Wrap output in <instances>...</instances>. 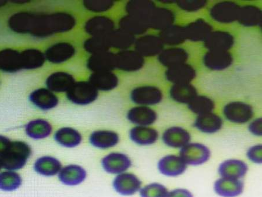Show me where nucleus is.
Listing matches in <instances>:
<instances>
[{"instance_id": "17", "label": "nucleus", "mask_w": 262, "mask_h": 197, "mask_svg": "<svg viewBox=\"0 0 262 197\" xmlns=\"http://www.w3.org/2000/svg\"><path fill=\"white\" fill-rule=\"evenodd\" d=\"M155 8V4L148 1H131L126 6V11L128 15L145 23L147 26Z\"/></svg>"}, {"instance_id": "11", "label": "nucleus", "mask_w": 262, "mask_h": 197, "mask_svg": "<svg viewBox=\"0 0 262 197\" xmlns=\"http://www.w3.org/2000/svg\"><path fill=\"white\" fill-rule=\"evenodd\" d=\"M240 7L234 3H220L210 10L213 19L222 23H230L237 20Z\"/></svg>"}, {"instance_id": "15", "label": "nucleus", "mask_w": 262, "mask_h": 197, "mask_svg": "<svg viewBox=\"0 0 262 197\" xmlns=\"http://www.w3.org/2000/svg\"><path fill=\"white\" fill-rule=\"evenodd\" d=\"M87 67L94 73L112 71L116 68L115 54L110 52L93 54L88 60Z\"/></svg>"}, {"instance_id": "23", "label": "nucleus", "mask_w": 262, "mask_h": 197, "mask_svg": "<svg viewBox=\"0 0 262 197\" xmlns=\"http://www.w3.org/2000/svg\"><path fill=\"white\" fill-rule=\"evenodd\" d=\"M214 189L223 197H236L243 193L244 183L239 180L220 179L215 182Z\"/></svg>"}, {"instance_id": "45", "label": "nucleus", "mask_w": 262, "mask_h": 197, "mask_svg": "<svg viewBox=\"0 0 262 197\" xmlns=\"http://www.w3.org/2000/svg\"><path fill=\"white\" fill-rule=\"evenodd\" d=\"M23 180L20 176L15 171L8 170L0 173V190L4 191H14L21 186Z\"/></svg>"}, {"instance_id": "8", "label": "nucleus", "mask_w": 262, "mask_h": 197, "mask_svg": "<svg viewBox=\"0 0 262 197\" xmlns=\"http://www.w3.org/2000/svg\"><path fill=\"white\" fill-rule=\"evenodd\" d=\"M116 68L126 72L140 70L144 65V58L137 52L122 50L115 54Z\"/></svg>"}, {"instance_id": "22", "label": "nucleus", "mask_w": 262, "mask_h": 197, "mask_svg": "<svg viewBox=\"0 0 262 197\" xmlns=\"http://www.w3.org/2000/svg\"><path fill=\"white\" fill-rule=\"evenodd\" d=\"M31 102L42 111H49L56 107L58 99L52 91L46 88H40L33 91L29 96Z\"/></svg>"}, {"instance_id": "38", "label": "nucleus", "mask_w": 262, "mask_h": 197, "mask_svg": "<svg viewBox=\"0 0 262 197\" xmlns=\"http://www.w3.org/2000/svg\"><path fill=\"white\" fill-rule=\"evenodd\" d=\"M25 131L27 135L33 139H43L52 133V126L48 121L37 119L29 122L25 126Z\"/></svg>"}, {"instance_id": "9", "label": "nucleus", "mask_w": 262, "mask_h": 197, "mask_svg": "<svg viewBox=\"0 0 262 197\" xmlns=\"http://www.w3.org/2000/svg\"><path fill=\"white\" fill-rule=\"evenodd\" d=\"M224 115L227 120L235 123H246L253 115L252 106L239 102H231L224 108Z\"/></svg>"}, {"instance_id": "36", "label": "nucleus", "mask_w": 262, "mask_h": 197, "mask_svg": "<svg viewBox=\"0 0 262 197\" xmlns=\"http://www.w3.org/2000/svg\"><path fill=\"white\" fill-rule=\"evenodd\" d=\"M34 169L37 173L50 177L58 174L62 169V165L56 158L43 157L37 159Z\"/></svg>"}, {"instance_id": "52", "label": "nucleus", "mask_w": 262, "mask_h": 197, "mask_svg": "<svg viewBox=\"0 0 262 197\" xmlns=\"http://www.w3.org/2000/svg\"><path fill=\"white\" fill-rule=\"evenodd\" d=\"M167 197H193V196L188 190L179 188L168 192Z\"/></svg>"}, {"instance_id": "13", "label": "nucleus", "mask_w": 262, "mask_h": 197, "mask_svg": "<svg viewBox=\"0 0 262 197\" xmlns=\"http://www.w3.org/2000/svg\"><path fill=\"white\" fill-rule=\"evenodd\" d=\"M180 157L167 155L160 159L158 163L160 172L169 177H176L185 172L187 165Z\"/></svg>"}, {"instance_id": "7", "label": "nucleus", "mask_w": 262, "mask_h": 197, "mask_svg": "<svg viewBox=\"0 0 262 197\" xmlns=\"http://www.w3.org/2000/svg\"><path fill=\"white\" fill-rule=\"evenodd\" d=\"M132 162L124 154L113 152L104 157L101 161L104 170L112 174H120L125 173L130 168Z\"/></svg>"}, {"instance_id": "46", "label": "nucleus", "mask_w": 262, "mask_h": 197, "mask_svg": "<svg viewBox=\"0 0 262 197\" xmlns=\"http://www.w3.org/2000/svg\"><path fill=\"white\" fill-rule=\"evenodd\" d=\"M188 107L192 112L202 115L212 112L214 108V103L206 96H197L189 103Z\"/></svg>"}, {"instance_id": "47", "label": "nucleus", "mask_w": 262, "mask_h": 197, "mask_svg": "<svg viewBox=\"0 0 262 197\" xmlns=\"http://www.w3.org/2000/svg\"><path fill=\"white\" fill-rule=\"evenodd\" d=\"M84 49L92 54L108 52L110 48L107 37H92L84 43Z\"/></svg>"}, {"instance_id": "1", "label": "nucleus", "mask_w": 262, "mask_h": 197, "mask_svg": "<svg viewBox=\"0 0 262 197\" xmlns=\"http://www.w3.org/2000/svg\"><path fill=\"white\" fill-rule=\"evenodd\" d=\"M75 19L71 14L59 12L51 15H36L31 34L45 37L57 33L71 30L75 26Z\"/></svg>"}, {"instance_id": "34", "label": "nucleus", "mask_w": 262, "mask_h": 197, "mask_svg": "<svg viewBox=\"0 0 262 197\" xmlns=\"http://www.w3.org/2000/svg\"><path fill=\"white\" fill-rule=\"evenodd\" d=\"M21 69L20 53L10 49L0 52V70L4 72L14 73Z\"/></svg>"}, {"instance_id": "14", "label": "nucleus", "mask_w": 262, "mask_h": 197, "mask_svg": "<svg viewBox=\"0 0 262 197\" xmlns=\"http://www.w3.org/2000/svg\"><path fill=\"white\" fill-rule=\"evenodd\" d=\"M234 39L229 33L211 32L205 40V46L210 51L227 52L233 46Z\"/></svg>"}, {"instance_id": "43", "label": "nucleus", "mask_w": 262, "mask_h": 197, "mask_svg": "<svg viewBox=\"0 0 262 197\" xmlns=\"http://www.w3.org/2000/svg\"><path fill=\"white\" fill-rule=\"evenodd\" d=\"M159 38L163 44L168 45L183 43L186 39L184 27L171 25L160 32Z\"/></svg>"}, {"instance_id": "27", "label": "nucleus", "mask_w": 262, "mask_h": 197, "mask_svg": "<svg viewBox=\"0 0 262 197\" xmlns=\"http://www.w3.org/2000/svg\"><path fill=\"white\" fill-rule=\"evenodd\" d=\"M90 82L98 91H109L117 86L118 79L112 71H103L93 73L90 78Z\"/></svg>"}, {"instance_id": "10", "label": "nucleus", "mask_w": 262, "mask_h": 197, "mask_svg": "<svg viewBox=\"0 0 262 197\" xmlns=\"http://www.w3.org/2000/svg\"><path fill=\"white\" fill-rule=\"evenodd\" d=\"M113 20L103 16H98L89 19L84 29L92 37H107L115 30Z\"/></svg>"}, {"instance_id": "29", "label": "nucleus", "mask_w": 262, "mask_h": 197, "mask_svg": "<svg viewBox=\"0 0 262 197\" xmlns=\"http://www.w3.org/2000/svg\"><path fill=\"white\" fill-rule=\"evenodd\" d=\"M186 39L194 41L205 40L212 28L203 19H198L184 28Z\"/></svg>"}, {"instance_id": "39", "label": "nucleus", "mask_w": 262, "mask_h": 197, "mask_svg": "<svg viewBox=\"0 0 262 197\" xmlns=\"http://www.w3.org/2000/svg\"><path fill=\"white\" fill-rule=\"evenodd\" d=\"M20 61L22 69H36L45 63V56L39 50L28 49L20 53Z\"/></svg>"}, {"instance_id": "35", "label": "nucleus", "mask_w": 262, "mask_h": 197, "mask_svg": "<svg viewBox=\"0 0 262 197\" xmlns=\"http://www.w3.org/2000/svg\"><path fill=\"white\" fill-rule=\"evenodd\" d=\"M188 58V53L183 49L171 48L160 54L159 60L163 65L171 67L185 64Z\"/></svg>"}, {"instance_id": "28", "label": "nucleus", "mask_w": 262, "mask_h": 197, "mask_svg": "<svg viewBox=\"0 0 262 197\" xmlns=\"http://www.w3.org/2000/svg\"><path fill=\"white\" fill-rule=\"evenodd\" d=\"M35 14L29 12H19L12 15L9 19L11 30L18 33H31L35 21Z\"/></svg>"}, {"instance_id": "21", "label": "nucleus", "mask_w": 262, "mask_h": 197, "mask_svg": "<svg viewBox=\"0 0 262 197\" xmlns=\"http://www.w3.org/2000/svg\"><path fill=\"white\" fill-rule=\"evenodd\" d=\"M155 111L147 106L135 107L129 111L127 119L134 124L139 126H145L153 124L157 119Z\"/></svg>"}, {"instance_id": "53", "label": "nucleus", "mask_w": 262, "mask_h": 197, "mask_svg": "<svg viewBox=\"0 0 262 197\" xmlns=\"http://www.w3.org/2000/svg\"><path fill=\"white\" fill-rule=\"evenodd\" d=\"M249 130L256 136H261V119H258L249 125Z\"/></svg>"}, {"instance_id": "33", "label": "nucleus", "mask_w": 262, "mask_h": 197, "mask_svg": "<svg viewBox=\"0 0 262 197\" xmlns=\"http://www.w3.org/2000/svg\"><path fill=\"white\" fill-rule=\"evenodd\" d=\"M54 140L66 148H74L81 144L82 141L81 134L73 128L63 127L55 134Z\"/></svg>"}, {"instance_id": "54", "label": "nucleus", "mask_w": 262, "mask_h": 197, "mask_svg": "<svg viewBox=\"0 0 262 197\" xmlns=\"http://www.w3.org/2000/svg\"><path fill=\"white\" fill-rule=\"evenodd\" d=\"M3 168L2 165L1 161H0V170H1Z\"/></svg>"}, {"instance_id": "25", "label": "nucleus", "mask_w": 262, "mask_h": 197, "mask_svg": "<svg viewBox=\"0 0 262 197\" xmlns=\"http://www.w3.org/2000/svg\"><path fill=\"white\" fill-rule=\"evenodd\" d=\"M91 144L95 147L107 149L116 146L120 141L119 136L116 132L109 130H97L90 136Z\"/></svg>"}, {"instance_id": "20", "label": "nucleus", "mask_w": 262, "mask_h": 197, "mask_svg": "<svg viewBox=\"0 0 262 197\" xmlns=\"http://www.w3.org/2000/svg\"><path fill=\"white\" fill-rule=\"evenodd\" d=\"M166 76L168 81L175 84H185L195 78L196 72L191 65L183 64L169 68Z\"/></svg>"}, {"instance_id": "2", "label": "nucleus", "mask_w": 262, "mask_h": 197, "mask_svg": "<svg viewBox=\"0 0 262 197\" xmlns=\"http://www.w3.org/2000/svg\"><path fill=\"white\" fill-rule=\"evenodd\" d=\"M31 154V148L26 142L10 141L0 155L3 168L8 170L22 169Z\"/></svg>"}, {"instance_id": "3", "label": "nucleus", "mask_w": 262, "mask_h": 197, "mask_svg": "<svg viewBox=\"0 0 262 197\" xmlns=\"http://www.w3.org/2000/svg\"><path fill=\"white\" fill-rule=\"evenodd\" d=\"M67 97L72 103L77 105H88L98 97V91L90 82H75L67 92Z\"/></svg>"}, {"instance_id": "48", "label": "nucleus", "mask_w": 262, "mask_h": 197, "mask_svg": "<svg viewBox=\"0 0 262 197\" xmlns=\"http://www.w3.org/2000/svg\"><path fill=\"white\" fill-rule=\"evenodd\" d=\"M167 188L161 184L154 183L141 188L140 195L141 197H167Z\"/></svg>"}, {"instance_id": "40", "label": "nucleus", "mask_w": 262, "mask_h": 197, "mask_svg": "<svg viewBox=\"0 0 262 197\" xmlns=\"http://www.w3.org/2000/svg\"><path fill=\"white\" fill-rule=\"evenodd\" d=\"M107 39L111 47L123 50L130 48L135 41L134 35L121 29L114 30Z\"/></svg>"}, {"instance_id": "4", "label": "nucleus", "mask_w": 262, "mask_h": 197, "mask_svg": "<svg viewBox=\"0 0 262 197\" xmlns=\"http://www.w3.org/2000/svg\"><path fill=\"white\" fill-rule=\"evenodd\" d=\"M180 158L186 164L200 165L208 161L210 151L208 147L201 144H188L180 150Z\"/></svg>"}, {"instance_id": "6", "label": "nucleus", "mask_w": 262, "mask_h": 197, "mask_svg": "<svg viewBox=\"0 0 262 197\" xmlns=\"http://www.w3.org/2000/svg\"><path fill=\"white\" fill-rule=\"evenodd\" d=\"M113 186L118 194L130 196L141 190L142 182L136 175L125 172L116 176L114 180Z\"/></svg>"}, {"instance_id": "44", "label": "nucleus", "mask_w": 262, "mask_h": 197, "mask_svg": "<svg viewBox=\"0 0 262 197\" xmlns=\"http://www.w3.org/2000/svg\"><path fill=\"white\" fill-rule=\"evenodd\" d=\"M119 25L120 29L134 36L143 34L149 28L145 23L128 15L121 19Z\"/></svg>"}, {"instance_id": "30", "label": "nucleus", "mask_w": 262, "mask_h": 197, "mask_svg": "<svg viewBox=\"0 0 262 197\" xmlns=\"http://www.w3.org/2000/svg\"><path fill=\"white\" fill-rule=\"evenodd\" d=\"M205 65L212 70H223L229 67L232 62V57L228 52L210 51L204 58Z\"/></svg>"}, {"instance_id": "19", "label": "nucleus", "mask_w": 262, "mask_h": 197, "mask_svg": "<svg viewBox=\"0 0 262 197\" xmlns=\"http://www.w3.org/2000/svg\"><path fill=\"white\" fill-rule=\"evenodd\" d=\"M248 169L246 163L237 159H230L220 165L219 173L224 179L239 180L246 176Z\"/></svg>"}, {"instance_id": "5", "label": "nucleus", "mask_w": 262, "mask_h": 197, "mask_svg": "<svg viewBox=\"0 0 262 197\" xmlns=\"http://www.w3.org/2000/svg\"><path fill=\"white\" fill-rule=\"evenodd\" d=\"M163 95L159 88L152 86H143L135 88L131 92L130 99L140 105H155L162 101Z\"/></svg>"}, {"instance_id": "32", "label": "nucleus", "mask_w": 262, "mask_h": 197, "mask_svg": "<svg viewBox=\"0 0 262 197\" xmlns=\"http://www.w3.org/2000/svg\"><path fill=\"white\" fill-rule=\"evenodd\" d=\"M130 139L139 145H150L158 140L159 133L156 129L145 126H137L130 129Z\"/></svg>"}, {"instance_id": "49", "label": "nucleus", "mask_w": 262, "mask_h": 197, "mask_svg": "<svg viewBox=\"0 0 262 197\" xmlns=\"http://www.w3.org/2000/svg\"><path fill=\"white\" fill-rule=\"evenodd\" d=\"M84 7L92 12H101L107 11L113 6L112 1H84Z\"/></svg>"}, {"instance_id": "31", "label": "nucleus", "mask_w": 262, "mask_h": 197, "mask_svg": "<svg viewBox=\"0 0 262 197\" xmlns=\"http://www.w3.org/2000/svg\"><path fill=\"white\" fill-rule=\"evenodd\" d=\"M174 20L175 16L171 11L166 8H156L148 23V26L156 30L163 31L171 26Z\"/></svg>"}, {"instance_id": "37", "label": "nucleus", "mask_w": 262, "mask_h": 197, "mask_svg": "<svg viewBox=\"0 0 262 197\" xmlns=\"http://www.w3.org/2000/svg\"><path fill=\"white\" fill-rule=\"evenodd\" d=\"M223 121L221 117L213 113L200 115L195 121V127L203 133L212 134L221 129Z\"/></svg>"}, {"instance_id": "12", "label": "nucleus", "mask_w": 262, "mask_h": 197, "mask_svg": "<svg viewBox=\"0 0 262 197\" xmlns=\"http://www.w3.org/2000/svg\"><path fill=\"white\" fill-rule=\"evenodd\" d=\"M163 43L157 36L146 35L135 41L136 52L143 56L151 57L162 52Z\"/></svg>"}, {"instance_id": "18", "label": "nucleus", "mask_w": 262, "mask_h": 197, "mask_svg": "<svg viewBox=\"0 0 262 197\" xmlns=\"http://www.w3.org/2000/svg\"><path fill=\"white\" fill-rule=\"evenodd\" d=\"M87 177L86 171L77 165L66 166L58 173L60 181L69 186H78L82 183Z\"/></svg>"}, {"instance_id": "16", "label": "nucleus", "mask_w": 262, "mask_h": 197, "mask_svg": "<svg viewBox=\"0 0 262 197\" xmlns=\"http://www.w3.org/2000/svg\"><path fill=\"white\" fill-rule=\"evenodd\" d=\"M75 49L69 43H58L50 46L46 51L45 58L50 62L60 64L74 56Z\"/></svg>"}, {"instance_id": "50", "label": "nucleus", "mask_w": 262, "mask_h": 197, "mask_svg": "<svg viewBox=\"0 0 262 197\" xmlns=\"http://www.w3.org/2000/svg\"><path fill=\"white\" fill-rule=\"evenodd\" d=\"M206 1H178L177 4L185 11H196L206 5Z\"/></svg>"}, {"instance_id": "42", "label": "nucleus", "mask_w": 262, "mask_h": 197, "mask_svg": "<svg viewBox=\"0 0 262 197\" xmlns=\"http://www.w3.org/2000/svg\"><path fill=\"white\" fill-rule=\"evenodd\" d=\"M170 95L177 102L189 104L196 97L197 91L196 88L189 83L175 84L171 87Z\"/></svg>"}, {"instance_id": "24", "label": "nucleus", "mask_w": 262, "mask_h": 197, "mask_svg": "<svg viewBox=\"0 0 262 197\" xmlns=\"http://www.w3.org/2000/svg\"><path fill=\"white\" fill-rule=\"evenodd\" d=\"M165 144L171 148H183L191 140L189 133L181 127H173L167 129L163 135Z\"/></svg>"}, {"instance_id": "51", "label": "nucleus", "mask_w": 262, "mask_h": 197, "mask_svg": "<svg viewBox=\"0 0 262 197\" xmlns=\"http://www.w3.org/2000/svg\"><path fill=\"white\" fill-rule=\"evenodd\" d=\"M261 145L253 146V147L248 150L247 157L253 162L261 163Z\"/></svg>"}, {"instance_id": "41", "label": "nucleus", "mask_w": 262, "mask_h": 197, "mask_svg": "<svg viewBox=\"0 0 262 197\" xmlns=\"http://www.w3.org/2000/svg\"><path fill=\"white\" fill-rule=\"evenodd\" d=\"M237 20L244 26H256L261 23V12L255 6H244L239 8Z\"/></svg>"}, {"instance_id": "26", "label": "nucleus", "mask_w": 262, "mask_h": 197, "mask_svg": "<svg viewBox=\"0 0 262 197\" xmlns=\"http://www.w3.org/2000/svg\"><path fill=\"white\" fill-rule=\"evenodd\" d=\"M75 83L73 75L65 72L50 75L46 82L50 91L56 92H67Z\"/></svg>"}]
</instances>
